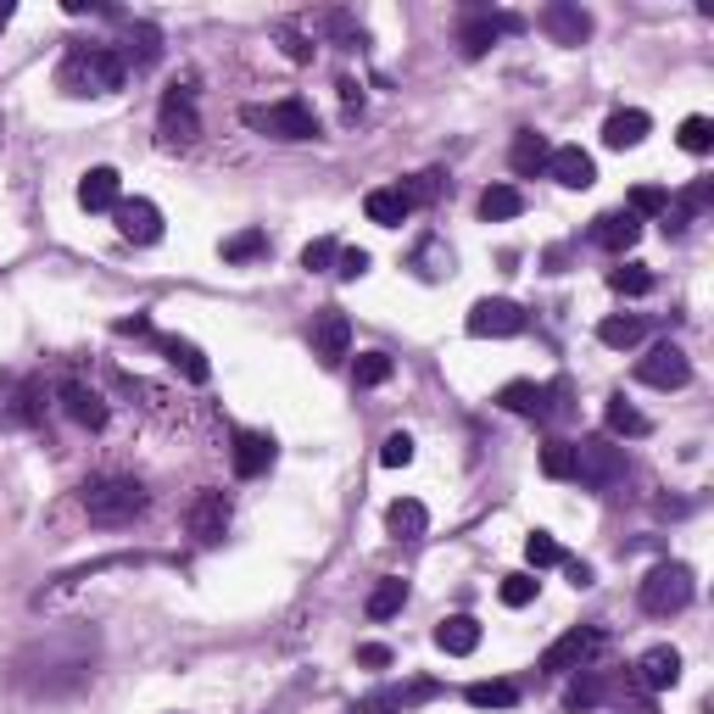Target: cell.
Wrapping results in <instances>:
<instances>
[{
	"label": "cell",
	"instance_id": "obj_1",
	"mask_svg": "<svg viewBox=\"0 0 714 714\" xmlns=\"http://www.w3.org/2000/svg\"><path fill=\"white\" fill-rule=\"evenodd\" d=\"M95 664H101V631L95 626H62V631L34 637L12 658L7 676L28 698H62V692H78L95 676Z\"/></svg>",
	"mask_w": 714,
	"mask_h": 714
},
{
	"label": "cell",
	"instance_id": "obj_2",
	"mask_svg": "<svg viewBox=\"0 0 714 714\" xmlns=\"http://www.w3.org/2000/svg\"><path fill=\"white\" fill-rule=\"evenodd\" d=\"M123 78H129V68L107 45H73L57 68V89L73 95V101H84V95H118Z\"/></svg>",
	"mask_w": 714,
	"mask_h": 714
},
{
	"label": "cell",
	"instance_id": "obj_3",
	"mask_svg": "<svg viewBox=\"0 0 714 714\" xmlns=\"http://www.w3.org/2000/svg\"><path fill=\"white\" fill-rule=\"evenodd\" d=\"M146 503L152 497L134 474H95V481L84 486V513H89V525H101V531L134 525V519L146 513Z\"/></svg>",
	"mask_w": 714,
	"mask_h": 714
},
{
	"label": "cell",
	"instance_id": "obj_4",
	"mask_svg": "<svg viewBox=\"0 0 714 714\" xmlns=\"http://www.w3.org/2000/svg\"><path fill=\"white\" fill-rule=\"evenodd\" d=\"M246 129L268 134V140H285V146H302V140H318V112L302 101V95H285V101H268V107H246L241 112Z\"/></svg>",
	"mask_w": 714,
	"mask_h": 714
},
{
	"label": "cell",
	"instance_id": "obj_5",
	"mask_svg": "<svg viewBox=\"0 0 714 714\" xmlns=\"http://www.w3.org/2000/svg\"><path fill=\"white\" fill-rule=\"evenodd\" d=\"M637 603L653 614V620H670V614H681V608L692 603V569L676 564V558L653 564L648 576H642V586H637Z\"/></svg>",
	"mask_w": 714,
	"mask_h": 714
},
{
	"label": "cell",
	"instance_id": "obj_6",
	"mask_svg": "<svg viewBox=\"0 0 714 714\" xmlns=\"http://www.w3.org/2000/svg\"><path fill=\"white\" fill-rule=\"evenodd\" d=\"M626 447H614L608 436H586V441H576V481L586 486V492H614L626 481Z\"/></svg>",
	"mask_w": 714,
	"mask_h": 714
},
{
	"label": "cell",
	"instance_id": "obj_7",
	"mask_svg": "<svg viewBox=\"0 0 714 714\" xmlns=\"http://www.w3.org/2000/svg\"><path fill=\"white\" fill-rule=\"evenodd\" d=\"M157 134H162V146H196L202 140V118H196V89H184L173 84L162 95V107H157Z\"/></svg>",
	"mask_w": 714,
	"mask_h": 714
},
{
	"label": "cell",
	"instance_id": "obj_8",
	"mask_svg": "<svg viewBox=\"0 0 714 714\" xmlns=\"http://www.w3.org/2000/svg\"><path fill=\"white\" fill-rule=\"evenodd\" d=\"M525 329V307L508 302V297H486V302H474L469 307V336L474 341H508Z\"/></svg>",
	"mask_w": 714,
	"mask_h": 714
},
{
	"label": "cell",
	"instance_id": "obj_9",
	"mask_svg": "<svg viewBox=\"0 0 714 714\" xmlns=\"http://www.w3.org/2000/svg\"><path fill=\"white\" fill-rule=\"evenodd\" d=\"M637 379H642V386H653V391H681L687 379H692V363H687L681 347L664 341V347H653V352L637 363Z\"/></svg>",
	"mask_w": 714,
	"mask_h": 714
},
{
	"label": "cell",
	"instance_id": "obj_10",
	"mask_svg": "<svg viewBox=\"0 0 714 714\" xmlns=\"http://www.w3.org/2000/svg\"><path fill=\"white\" fill-rule=\"evenodd\" d=\"M112 218H118V234H123L129 246H157V241H162V207H157V202H146V196L118 202V207H112Z\"/></svg>",
	"mask_w": 714,
	"mask_h": 714
},
{
	"label": "cell",
	"instance_id": "obj_11",
	"mask_svg": "<svg viewBox=\"0 0 714 714\" xmlns=\"http://www.w3.org/2000/svg\"><path fill=\"white\" fill-rule=\"evenodd\" d=\"M39 419H45V379H7L0 386V424L23 431V424H39Z\"/></svg>",
	"mask_w": 714,
	"mask_h": 714
},
{
	"label": "cell",
	"instance_id": "obj_12",
	"mask_svg": "<svg viewBox=\"0 0 714 714\" xmlns=\"http://www.w3.org/2000/svg\"><path fill=\"white\" fill-rule=\"evenodd\" d=\"M597 648H603V631H597V626H576V631H564V637L542 653V670H553V676L581 670V664H586Z\"/></svg>",
	"mask_w": 714,
	"mask_h": 714
},
{
	"label": "cell",
	"instance_id": "obj_13",
	"mask_svg": "<svg viewBox=\"0 0 714 714\" xmlns=\"http://www.w3.org/2000/svg\"><path fill=\"white\" fill-rule=\"evenodd\" d=\"M347 352H352V318H347L341 307H324V313L313 318V358H318L324 368H336Z\"/></svg>",
	"mask_w": 714,
	"mask_h": 714
},
{
	"label": "cell",
	"instance_id": "obj_14",
	"mask_svg": "<svg viewBox=\"0 0 714 714\" xmlns=\"http://www.w3.org/2000/svg\"><path fill=\"white\" fill-rule=\"evenodd\" d=\"M542 28L553 34V45H586L592 39V12L581 0H553L542 7Z\"/></svg>",
	"mask_w": 714,
	"mask_h": 714
},
{
	"label": "cell",
	"instance_id": "obj_15",
	"mask_svg": "<svg viewBox=\"0 0 714 714\" xmlns=\"http://www.w3.org/2000/svg\"><path fill=\"white\" fill-rule=\"evenodd\" d=\"M513 28H519V17H508V12H469L458 28V45H463V57H486L497 34H513Z\"/></svg>",
	"mask_w": 714,
	"mask_h": 714
},
{
	"label": "cell",
	"instance_id": "obj_16",
	"mask_svg": "<svg viewBox=\"0 0 714 714\" xmlns=\"http://www.w3.org/2000/svg\"><path fill=\"white\" fill-rule=\"evenodd\" d=\"M190 536H196L202 547H218L223 542V531H229V497L223 492H202L196 503H190Z\"/></svg>",
	"mask_w": 714,
	"mask_h": 714
},
{
	"label": "cell",
	"instance_id": "obj_17",
	"mask_svg": "<svg viewBox=\"0 0 714 714\" xmlns=\"http://www.w3.org/2000/svg\"><path fill=\"white\" fill-rule=\"evenodd\" d=\"M118 202H123L118 168H89V173L78 179V207H84V213H112Z\"/></svg>",
	"mask_w": 714,
	"mask_h": 714
},
{
	"label": "cell",
	"instance_id": "obj_18",
	"mask_svg": "<svg viewBox=\"0 0 714 714\" xmlns=\"http://www.w3.org/2000/svg\"><path fill=\"white\" fill-rule=\"evenodd\" d=\"M648 129H653V118L642 107H620V112H608V123H603V146L608 152H631V146L648 140Z\"/></svg>",
	"mask_w": 714,
	"mask_h": 714
},
{
	"label": "cell",
	"instance_id": "obj_19",
	"mask_svg": "<svg viewBox=\"0 0 714 714\" xmlns=\"http://www.w3.org/2000/svg\"><path fill=\"white\" fill-rule=\"evenodd\" d=\"M62 408H68V419L73 424H84V431H101L107 424V402H101V391H89L84 379H62Z\"/></svg>",
	"mask_w": 714,
	"mask_h": 714
},
{
	"label": "cell",
	"instance_id": "obj_20",
	"mask_svg": "<svg viewBox=\"0 0 714 714\" xmlns=\"http://www.w3.org/2000/svg\"><path fill=\"white\" fill-rule=\"evenodd\" d=\"M547 173H553L564 190H586V184H597V162H592L581 146H553Z\"/></svg>",
	"mask_w": 714,
	"mask_h": 714
},
{
	"label": "cell",
	"instance_id": "obj_21",
	"mask_svg": "<svg viewBox=\"0 0 714 714\" xmlns=\"http://www.w3.org/2000/svg\"><path fill=\"white\" fill-rule=\"evenodd\" d=\"M637 681H642L648 692H670V687L681 681V653H676V648H648V653L637 658Z\"/></svg>",
	"mask_w": 714,
	"mask_h": 714
},
{
	"label": "cell",
	"instance_id": "obj_22",
	"mask_svg": "<svg viewBox=\"0 0 714 714\" xmlns=\"http://www.w3.org/2000/svg\"><path fill=\"white\" fill-rule=\"evenodd\" d=\"M274 469V436H257V431H234V474L241 481H257V474Z\"/></svg>",
	"mask_w": 714,
	"mask_h": 714
},
{
	"label": "cell",
	"instance_id": "obj_23",
	"mask_svg": "<svg viewBox=\"0 0 714 714\" xmlns=\"http://www.w3.org/2000/svg\"><path fill=\"white\" fill-rule=\"evenodd\" d=\"M157 347L168 352V363L190 379V386H207V379H213V363H207V352H202L196 341H184V336H157Z\"/></svg>",
	"mask_w": 714,
	"mask_h": 714
},
{
	"label": "cell",
	"instance_id": "obj_24",
	"mask_svg": "<svg viewBox=\"0 0 714 714\" xmlns=\"http://www.w3.org/2000/svg\"><path fill=\"white\" fill-rule=\"evenodd\" d=\"M547 157H553V146L536 134V129H519L513 134V146H508V168L519 173V179H536V173H547Z\"/></svg>",
	"mask_w": 714,
	"mask_h": 714
},
{
	"label": "cell",
	"instance_id": "obj_25",
	"mask_svg": "<svg viewBox=\"0 0 714 714\" xmlns=\"http://www.w3.org/2000/svg\"><path fill=\"white\" fill-rule=\"evenodd\" d=\"M592 241H597L603 252L620 257V252H631V246L642 241V223H637L631 213H603V218L592 223Z\"/></svg>",
	"mask_w": 714,
	"mask_h": 714
},
{
	"label": "cell",
	"instance_id": "obj_26",
	"mask_svg": "<svg viewBox=\"0 0 714 714\" xmlns=\"http://www.w3.org/2000/svg\"><path fill=\"white\" fill-rule=\"evenodd\" d=\"M436 648L452 653V658H469L474 648H481V620H474V614H447V620L436 626Z\"/></svg>",
	"mask_w": 714,
	"mask_h": 714
},
{
	"label": "cell",
	"instance_id": "obj_27",
	"mask_svg": "<svg viewBox=\"0 0 714 714\" xmlns=\"http://www.w3.org/2000/svg\"><path fill=\"white\" fill-rule=\"evenodd\" d=\"M363 213H368V223H379V229H402V218H408L413 207H408V196H402V184H379V190H368V196H363Z\"/></svg>",
	"mask_w": 714,
	"mask_h": 714
},
{
	"label": "cell",
	"instance_id": "obj_28",
	"mask_svg": "<svg viewBox=\"0 0 714 714\" xmlns=\"http://www.w3.org/2000/svg\"><path fill=\"white\" fill-rule=\"evenodd\" d=\"M386 525H391V536L413 542V536L431 531V513H424V503H413V497H397V503L386 508Z\"/></svg>",
	"mask_w": 714,
	"mask_h": 714
},
{
	"label": "cell",
	"instance_id": "obj_29",
	"mask_svg": "<svg viewBox=\"0 0 714 714\" xmlns=\"http://www.w3.org/2000/svg\"><path fill=\"white\" fill-rule=\"evenodd\" d=\"M603 419H608V431H614V436H648V431H653L648 413H642L637 402H626V397H608Z\"/></svg>",
	"mask_w": 714,
	"mask_h": 714
},
{
	"label": "cell",
	"instance_id": "obj_30",
	"mask_svg": "<svg viewBox=\"0 0 714 714\" xmlns=\"http://www.w3.org/2000/svg\"><path fill=\"white\" fill-rule=\"evenodd\" d=\"M402 603H408V581H397V576H386L374 592H368V620H391V614H402Z\"/></svg>",
	"mask_w": 714,
	"mask_h": 714
},
{
	"label": "cell",
	"instance_id": "obj_31",
	"mask_svg": "<svg viewBox=\"0 0 714 714\" xmlns=\"http://www.w3.org/2000/svg\"><path fill=\"white\" fill-rule=\"evenodd\" d=\"M413 268H419V279H447L452 274V252L436 241V234H424V241L413 246Z\"/></svg>",
	"mask_w": 714,
	"mask_h": 714
},
{
	"label": "cell",
	"instance_id": "obj_32",
	"mask_svg": "<svg viewBox=\"0 0 714 714\" xmlns=\"http://www.w3.org/2000/svg\"><path fill=\"white\" fill-rule=\"evenodd\" d=\"M162 57V34L152 28V23H129V57H123V68L134 62V68H152Z\"/></svg>",
	"mask_w": 714,
	"mask_h": 714
},
{
	"label": "cell",
	"instance_id": "obj_33",
	"mask_svg": "<svg viewBox=\"0 0 714 714\" xmlns=\"http://www.w3.org/2000/svg\"><path fill=\"white\" fill-rule=\"evenodd\" d=\"M519 213H525V196H519L513 184H492L481 196V218L486 223H503V218H519Z\"/></svg>",
	"mask_w": 714,
	"mask_h": 714
},
{
	"label": "cell",
	"instance_id": "obj_34",
	"mask_svg": "<svg viewBox=\"0 0 714 714\" xmlns=\"http://www.w3.org/2000/svg\"><path fill=\"white\" fill-rule=\"evenodd\" d=\"M642 329H648L642 318L614 313V318H603V324H597V341H603V347H614V352H626V347H637V341H642Z\"/></svg>",
	"mask_w": 714,
	"mask_h": 714
},
{
	"label": "cell",
	"instance_id": "obj_35",
	"mask_svg": "<svg viewBox=\"0 0 714 714\" xmlns=\"http://www.w3.org/2000/svg\"><path fill=\"white\" fill-rule=\"evenodd\" d=\"M463 698H469L474 709H513V703H519V687H513V681H474V687H463Z\"/></svg>",
	"mask_w": 714,
	"mask_h": 714
},
{
	"label": "cell",
	"instance_id": "obj_36",
	"mask_svg": "<svg viewBox=\"0 0 714 714\" xmlns=\"http://www.w3.org/2000/svg\"><path fill=\"white\" fill-rule=\"evenodd\" d=\"M268 257V234L263 229H241V234H229L223 241V263H257Z\"/></svg>",
	"mask_w": 714,
	"mask_h": 714
},
{
	"label": "cell",
	"instance_id": "obj_37",
	"mask_svg": "<svg viewBox=\"0 0 714 714\" xmlns=\"http://www.w3.org/2000/svg\"><path fill=\"white\" fill-rule=\"evenodd\" d=\"M542 474L547 481H576V441H547L542 447Z\"/></svg>",
	"mask_w": 714,
	"mask_h": 714
},
{
	"label": "cell",
	"instance_id": "obj_38",
	"mask_svg": "<svg viewBox=\"0 0 714 714\" xmlns=\"http://www.w3.org/2000/svg\"><path fill=\"white\" fill-rule=\"evenodd\" d=\"M626 213H631L637 223H642V218H664V213H670V190H658V184H637Z\"/></svg>",
	"mask_w": 714,
	"mask_h": 714
},
{
	"label": "cell",
	"instance_id": "obj_39",
	"mask_svg": "<svg viewBox=\"0 0 714 714\" xmlns=\"http://www.w3.org/2000/svg\"><path fill=\"white\" fill-rule=\"evenodd\" d=\"M441 190H447V179L436 168H424V173H413L402 184V196H408V207H431V202H441Z\"/></svg>",
	"mask_w": 714,
	"mask_h": 714
},
{
	"label": "cell",
	"instance_id": "obj_40",
	"mask_svg": "<svg viewBox=\"0 0 714 714\" xmlns=\"http://www.w3.org/2000/svg\"><path fill=\"white\" fill-rule=\"evenodd\" d=\"M608 285H614L620 297H648V291H653V274H648L642 263H626V268L608 274Z\"/></svg>",
	"mask_w": 714,
	"mask_h": 714
},
{
	"label": "cell",
	"instance_id": "obj_41",
	"mask_svg": "<svg viewBox=\"0 0 714 714\" xmlns=\"http://www.w3.org/2000/svg\"><path fill=\"white\" fill-rule=\"evenodd\" d=\"M336 257H341V246L329 241V234H318V241L302 246V268H307V274H329V268H336Z\"/></svg>",
	"mask_w": 714,
	"mask_h": 714
},
{
	"label": "cell",
	"instance_id": "obj_42",
	"mask_svg": "<svg viewBox=\"0 0 714 714\" xmlns=\"http://www.w3.org/2000/svg\"><path fill=\"white\" fill-rule=\"evenodd\" d=\"M397 374V363L386 352H358V386H386Z\"/></svg>",
	"mask_w": 714,
	"mask_h": 714
},
{
	"label": "cell",
	"instance_id": "obj_43",
	"mask_svg": "<svg viewBox=\"0 0 714 714\" xmlns=\"http://www.w3.org/2000/svg\"><path fill=\"white\" fill-rule=\"evenodd\" d=\"M714 146V123L703 118V112H692L687 123H681V152H692V157H703Z\"/></svg>",
	"mask_w": 714,
	"mask_h": 714
},
{
	"label": "cell",
	"instance_id": "obj_44",
	"mask_svg": "<svg viewBox=\"0 0 714 714\" xmlns=\"http://www.w3.org/2000/svg\"><path fill=\"white\" fill-rule=\"evenodd\" d=\"M525 558H531V569H553V564H564V547L547 531H531L525 536Z\"/></svg>",
	"mask_w": 714,
	"mask_h": 714
},
{
	"label": "cell",
	"instance_id": "obj_45",
	"mask_svg": "<svg viewBox=\"0 0 714 714\" xmlns=\"http://www.w3.org/2000/svg\"><path fill=\"white\" fill-rule=\"evenodd\" d=\"M379 463H386V469H408V463H413V436H408V431H391L386 441H379Z\"/></svg>",
	"mask_w": 714,
	"mask_h": 714
},
{
	"label": "cell",
	"instance_id": "obj_46",
	"mask_svg": "<svg viewBox=\"0 0 714 714\" xmlns=\"http://www.w3.org/2000/svg\"><path fill=\"white\" fill-rule=\"evenodd\" d=\"M536 586H542L536 576H503V586H497V592H503V603H508V608H525V603H536Z\"/></svg>",
	"mask_w": 714,
	"mask_h": 714
},
{
	"label": "cell",
	"instance_id": "obj_47",
	"mask_svg": "<svg viewBox=\"0 0 714 714\" xmlns=\"http://www.w3.org/2000/svg\"><path fill=\"white\" fill-rule=\"evenodd\" d=\"M324 34H336L347 51H358V45H363V28H358L347 12H324Z\"/></svg>",
	"mask_w": 714,
	"mask_h": 714
},
{
	"label": "cell",
	"instance_id": "obj_48",
	"mask_svg": "<svg viewBox=\"0 0 714 714\" xmlns=\"http://www.w3.org/2000/svg\"><path fill=\"white\" fill-rule=\"evenodd\" d=\"M368 268H374V257H368L363 246H347V252L336 257V274H341V279H363Z\"/></svg>",
	"mask_w": 714,
	"mask_h": 714
},
{
	"label": "cell",
	"instance_id": "obj_49",
	"mask_svg": "<svg viewBox=\"0 0 714 714\" xmlns=\"http://www.w3.org/2000/svg\"><path fill=\"white\" fill-rule=\"evenodd\" d=\"M592 703H603V681H597V676H581L576 687H569V709H592Z\"/></svg>",
	"mask_w": 714,
	"mask_h": 714
},
{
	"label": "cell",
	"instance_id": "obj_50",
	"mask_svg": "<svg viewBox=\"0 0 714 714\" xmlns=\"http://www.w3.org/2000/svg\"><path fill=\"white\" fill-rule=\"evenodd\" d=\"M279 39H285V57L291 62H313V51H318V45H307V34H297V28H279Z\"/></svg>",
	"mask_w": 714,
	"mask_h": 714
},
{
	"label": "cell",
	"instance_id": "obj_51",
	"mask_svg": "<svg viewBox=\"0 0 714 714\" xmlns=\"http://www.w3.org/2000/svg\"><path fill=\"white\" fill-rule=\"evenodd\" d=\"M358 664H368V670H386L391 648H386V642H363V648H358Z\"/></svg>",
	"mask_w": 714,
	"mask_h": 714
},
{
	"label": "cell",
	"instance_id": "obj_52",
	"mask_svg": "<svg viewBox=\"0 0 714 714\" xmlns=\"http://www.w3.org/2000/svg\"><path fill=\"white\" fill-rule=\"evenodd\" d=\"M118 336H152V318L134 313V318H118Z\"/></svg>",
	"mask_w": 714,
	"mask_h": 714
},
{
	"label": "cell",
	"instance_id": "obj_53",
	"mask_svg": "<svg viewBox=\"0 0 714 714\" xmlns=\"http://www.w3.org/2000/svg\"><path fill=\"white\" fill-rule=\"evenodd\" d=\"M336 89H341V101H347V118H358V107H363V89H358L352 78H341Z\"/></svg>",
	"mask_w": 714,
	"mask_h": 714
},
{
	"label": "cell",
	"instance_id": "obj_54",
	"mask_svg": "<svg viewBox=\"0 0 714 714\" xmlns=\"http://www.w3.org/2000/svg\"><path fill=\"white\" fill-rule=\"evenodd\" d=\"M564 569H569V581H576V586H592V564H581V558H564Z\"/></svg>",
	"mask_w": 714,
	"mask_h": 714
},
{
	"label": "cell",
	"instance_id": "obj_55",
	"mask_svg": "<svg viewBox=\"0 0 714 714\" xmlns=\"http://www.w3.org/2000/svg\"><path fill=\"white\" fill-rule=\"evenodd\" d=\"M12 12H17V7H0V28H7V23H12Z\"/></svg>",
	"mask_w": 714,
	"mask_h": 714
},
{
	"label": "cell",
	"instance_id": "obj_56",
	"mask_svg": "<svg viewBox=\"0 0 714 714\" xmlns=\"http://www.w3.org/2000/svg\"><path fill=\"white\" fill-rule=\"evenodd\" d=\"M386 714H391V709H386Z\"/></svg>",
	"mask_w": 714,
	"mask_h": 714
}]
</instances>
